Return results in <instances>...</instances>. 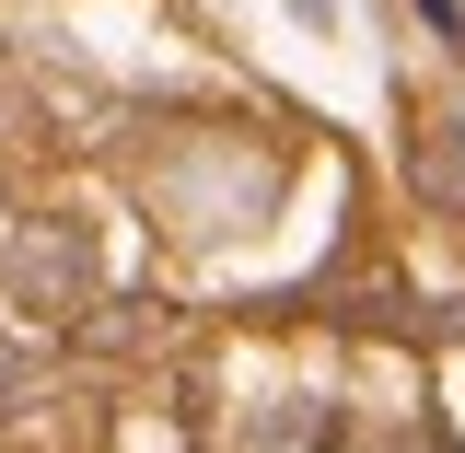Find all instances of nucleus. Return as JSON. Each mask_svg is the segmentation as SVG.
Returning a JSON list of instances; mask_svg holds the SVG:
<instances>
[{
	"instance_id": "obj_1",
	"label": "nucleus",
	"mask_w": 465,
	"mask_h": 453,
	"mask_svg": "<svg viewBox=\"0 0 465 453\" xmlns=\"http://www.w3.org/2000/svg\"><path fill=\"white\" fill-rule=\"evenodd\" d=\"M0 268H12V291L35 314H82L94 302V232L82 222H35L24 244H0Z\"/></svg>"
},
{
	"instance_id": "obj_2",
	"label": "nucleus",
	"mask_w": 465,
	"mask_h": 453,
	"mask_svg": "<svg viewBox=\"0 0 465 453\" xmlns=\"http://www.w3.org/2000/svg\"><path fill=\"white\" fill-rule=\"evenodd\" d=\"M82 349H105V360H128V349H163V302H105V314L82 326Z\"/></svg>"
},
{
	"instance_id": "obj_3",
	"label": "nucleus",
	"mask_w": 465,
	"mask_h": 453,
	"mask_svg": "<svg viewBox=\"0 0 465 453\" xmlns=\"http://www.w3.org/2000/svg\"><path fill=\"white\" fill-rule=\"evenodd\" d=\"M24 396H35V360L0 338V419H24Z\"/></svg>"
},
{
	"instance_id": "obj_4",
	"label": "nucleus",
	"mask_w": 465,
	"mask_h": 453,
	"mask_svg": "<svg viewBox=\"0 0 465 453\" xmlns=\"http://www.w3.org/2000/svg\"><path fill=\"white\" fill-rule=\"evenodd\" d=\"M419 24H430L442 47H465V0H419Z\"/></svg>"
},
{
	"instance_id": "obj_5",
	"label": "nucleus",
	"mask_w": 465,
	"mask_h": 453,
	"mask_svg": "<svg viewBox=\"0 0 465 453\" xmlns=\"http://www.w3.org/2000/svg\"><path fill=\"white\" fill-rule=\"evenodd\" d=\"M442 186H465V128H454V140H442Z\"/></svg>"
},
{
	"instance_id": "obj_6",
	"label": "nucleus",
	"mask_w": 465,
	"mask_h": 453,
	"mask_svg": "<svg viewBox=\"0 0 465 453\" xmlns=\"http://www.w3.org/2000/svg\"><path fill=\"white\" fill-rule=\"evenodd\" d=\"M0 210H12V198H0Z\"/></svg>"
}]
</instances>
